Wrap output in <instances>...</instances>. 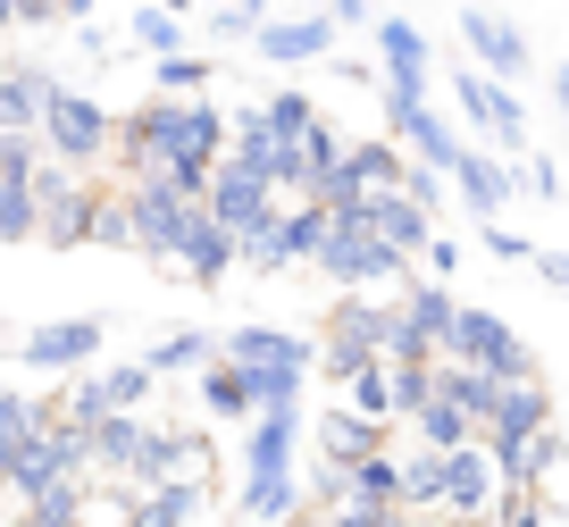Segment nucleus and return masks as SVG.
<instances>
[{
  "label": "nucleus",
  "mask_w": 569,
  "mask_h": 527,
  "mask_svg": "<svg viewBox=\"0 0 569 527\" xmlns=\"http://www.w3.org/2000/svg\"><path fill=\"white\" fill-rule=\"evenodd\" d=\"M218 360L243 369L268 402H302V386H310V335H293V327H234V335H218Z\"/></svg>",
  "instance_id": "nucleus-1"
},
{
  "label": "nucleus",
  "mask_w": 569,
  "mask_h": 527,
  "mask_svg": "<svg viewBox=\"0 0 569 527\" xmlns=\"http://www.w3.org/2000/svg\"><path fill=\"white\" fill-rule=\"evenodd\" d=\"M436 360H461V369H478V377H495V386H536V351L519 344L511 327H502L495 310H478V301H461L452 310V335H445V351Z\"/></svg>",
  "instance_id": "nucleus-2"
},
{
  "label": "nucleus",
  "mask_w": 569,
  "mask_h": 527,
  "mask_svg": "<svg viewBox=\"0 0 569 527\" xmlns=\"http://www.w3.org/2000/svg\"><path fill=\"white\" fill-rule=\"evenodd\" d=\"M109 109L92 101V92H76V84H51V101H42V126H34V142H42V159L51 168H76V176H92L109 159Z\"/></svg>",
  "instance_id": "nucleus-3"
},
{
  "label": "nucleus",
  "mask_w": 569,
  "mask_h": 527,
  "mask_svg": "<svg viewBox=\"0 0 569 527\" xmlns=\"http://www.w3.org/2000/svg\"><path fill=\"white\" fill-rule=\"evenodd\" d=\"M310 268H327L343 294H369V285H393V294H402V285H410V260H402V251H386L369 227H360L352 201L327 210V243H319V260H310Z\"/></svg>",
  "instance_id": "nucleus-4"
},
{
  "label": "nucleus",
  "mask_w": 569,
  "mask_h": 527,
  "mask_svg": "<svg viewBox=\"0 0 569 527\" xmlns=\"http://www.w3.org/2000/svg\"><path fill=\"white\" fill-rule=\"evenodd\" d=\"M118 210H126V235H134L142 260H168V268H177V243H184V218H193V201H184L168 176L118 185Z\"/></svg>",
  "instance_id": "nucleus-5"
},
{
  "label": "nucleus",
  "mask_w": 569,
  "mask_h": 527,
  "mask_svg": "<svg viewBox=\"0 0 569 527\" xmlns=\"http://www.w3.org/2000/svg\"><path fill=\"white\" fill-rule=\"evenodd\" d=\"M26 193H34V218H42V243H51V251L92 243V210H101V185H92V176L42 159V176L26 185Z\"/></svg>",
  "instance_id": "nucleus-6"
},
{
  "label": "nucleus",
  "mask_w": 569,
  "mask_h": 527,
  "mask_svg": "<svg viewBox=\"0 0 569 527\" xmlns=\"http://www.w3.org/2000/svg\"><path fill=\"white\" fill-rule=\"evenodd\" d=\"M109 151H118V176L142 185V176H168V151H177V101H134L118 126H109Z\"/></svg>",
  "instance_id": "nucleus-7"
},
{
  "label": "nucleus",
  "mask_w": 569,
  "mask_h": 527,
  "mask_svg": "<svg viewBox=\"0 0 569 527\" xmlns=\"http://www.w3.org/2000/svg\"><path fill=\"white\" fill-rule=\"evenodd\" d=\"M502 503V469L486 460V444H461L445 453V486H436V519L445 527H486Z\"/></svg>",
  "instance_id": "nucleus-8"
},
{
  "label": "nucleus",
  "mask_w": 569,
  "mask_h": 527,
  "mask_svg": "<svg viewBox=\"0 0 569 527\" xmlns=\"http://www.w3.org/2000/svg\"><path fill=\"white\" fill-rule=\"evenodd\" d=\"M319 243H327V210H319V201H284L277 227H268L251 251H234V268H251V277H284V268L319 260Z\"/></svg>",
  "instance_id": "nucleus-9"
},
{
  "label": "nucleus",
  "mask_w": 569,
  "mask_h": 527,
  "mask_svg": "<svg viewBox=\"0 0 569 527\" xmlns=\"http://www.w3.org/2000/svg\"><path fill=\"white\" fill-rule=\"evenodd\" d=\"M201 210H210V227H218V235H234V251H251L268 227H277V210H284V201L268 193V185H251V176L218 168L210 185H201Z\"/></svg>",
  "instance_id": "nucleus-10"
},
{
  "label": "nucleus",
  "mask_w": 569,
  "mask_h": 527,
  "mask_svg": "<svg viewBox=\"0 0 569 527\" xmlns=\"http://www.w3.org/2000/svg\"><path fill=\"white\" fill-rule=\"evenodd\" d=\"M452 101H461V118L478 126V135L495 142V151L528 159V109H519V92H511V84H495V76L461 68V76H452Z\"/></svg>",
  "instance_id": "nucleus-11"
},
{
  "label": "nucleus",
  "mask_w": 569,
  "mask_h": 527,
  "mask_svg": "<svg viewBox=\"0 0 569 527\" xmlns=\"http://www.w3.org/2000/svg\"><path fill=\"white\" fill-rule=\"evenodd\" d=\"M461 42H469V68L495 76V84H519V76L536 68L528 34H519L511 18H495V9H461Z\"/></svg>",
  "instance_id": "nucleus-12"
},
{
  "label": "nucleus",
  "mask_w": 569,
  "mask_h": 527,
  "mask_svg": "<svg viewBox=\"0 0 569 527\" xmlns=\"http://www.w3.org/2000/svg\"><path fill=\"white\" fill-rule=\"evenodd\" d=\"M18 360L34 377H84V360H101V318H51L18 344Z\"/></svg>",
  "instance_id": "nucleus-13"
},
{
  "label": "nucleus",
  "mask_w": 569,
  "mask_h": 527,
  "mask_svg": "<svg viewBox=\"0 0 569 527\" xmlns=\"http://www.w3.org/2000/svg\"><path fill=\"white\" fill-rule=\"evenodd\" d=\"M445 185L469 201V218H486V227H495V218L519 201V176H511V159H495V151H469V142H461V159L445 168Z\"/></svg>",
  "instance_id": "nucleus-14"
},
{
  "label": "nucleus",
  "mask_w": 569,
  "mask_h": 527,
  "mask_svg": "<svg viewBox=\"0 0 569 527\" xmlns=\"http://www.w3.org/2000/svg\"><path fill=\"white\" fill-rule=\"evenodd\" d=\"M293 453H302V402H268L243 436V477H293Z\"/></svg>",
  "instance_id": "nucleus-15"
},
{
  "label": "nucleus",
  "mask_w": 569,
  "mask_h": 527,
  "mask_svg": "<svg viewBox=\"0 0 569 527\" xmlns=\"http://www.w3.org/2000/svg\"><path fill=\"white\" fill-rule=\"evenodd\" d=\"M352 210H360V227H369L386 251H402V260H419V251L436 243V218H427L419 201H402V193H360Z\"/></svg>",
  "instance_id": "nucleus-16"
},
{
  "label": "nucleus",
  "mask_w": 569,
  "mask_h": 527,
  "mask_svg": "<svg viewBox=\"0 0 569 527\" xmlns=\"http://www.w3.org/2000/svg\"><path fill=\"white\" fill-rule=\"evenodd\" d=\"M251 51L268 59V68H310V59H336V26L310 9V18H268L260 34H251Z\"/></svg>",
  "instance_id": "nucleus-17"
},
{
  "label": "nucleus",
  "mask_w": 569,
  "mask_h": 527,
  "mask_svg": "<svg viewBox=\"0 0 569 527\" xmlns=\"http://www.w3.org/2000/svg\"><path fill=\"white\" fill-rule=\"evenodd\" d=\"M377 84L427 101V34L410 18H377Z\"/></svg>",
  "instance_id": "nucleus-18"
},
{
  "label": "nucleus",
  "mask_w": 569,
  "mask_h": 527,
  "mask_svg": "<svg viewBox=\"0 0 569 527\" xmlns=\"http://www.w3.org/2000/svg\"><path fill=\"white\" fill-rule=\"evenodd\" d=\"M310 444H319V460L327 469H352V460H369V453H386L393 444V427H369V419H352V410H319L310 419Z\"/></svg>",
  "instance_id": "nucleus-19"
},
{
  "label": "nucleus",
  "mask_w": 569,
  "mask_h": 527,
  "mask_svg": "<svg viewBox=\"0 0 569 527\" xmlns=\"http://www.w3.org/2000/svg\"><path fill=\"white\" fill-rule=\"evenodd\" d=\"M452 310H461V294H452V285H436V277H410L402 294H393V318H402V327L419 335L427 351H445V335H452Z\"/></svg>",
  "instance_id": "nucleus-20"
},
{
  "label": "nucleus",
  "mask_w": 569,
  "mask_h": 527,
  "mask_svg": "<svg viewBox=\"0 0 569 527\" xmlns=\"http://www.w3.org/2000/svg\"><path fill=\"white\" fill-rule=\"evenodd\" d=\"M402 142H386V135H369V142H343V193H402Z\"/></svg>",
  "instance_id": "nucleus-21"
},
{
  "label": "nucleus",
  "mask_w": 569,
  "mask_h": 527,
  "mask_svg": "<svg viewBox=\"0 0 569 527\" xmlns=\"http://www.w3.org/2000/svg\"><path fill=\"white\" fill-rule=\"evenodd\" d=\"M336 510H402V460H393V444L343 469V503Z\"/></svg>",
  "instance_id": "nucleus-22"
},
{
  "label": "nucleus",
  "mask_w": 569,
  "mask_h": 527,
  "mask_svg": "<svg viewBox=\"0 0 569 527\" xmlns=\"http://www.w3.org/2000/svg\"><path fill=\"white\" fill-rule=\"evenodd\" d=\"M177 268L193 285H218V277H234V235H218L210 227V210L193 201V218H184V243H177Z\"/></svg>",
  "instance_id": "nucleus-23"
},
{
  "label": "nucleus",
  "mask_w": 569,
  "mask_h": 527,
  "mask_svg": "<svg viewBox=\"0 0 569 527\" xmlns=\"http://www.w3.org/2000/svg\"><path fill=\"white\" fill-rule=\"evenodd\" d=\"M42 101H51V76L26 68V59H9V68H0V135H34Z\"/></svg>",
  "instance_id": "nucleus-24"
},
{
  "label": "nucleus",
  "mask_w": 569,
  "mask_h": 527,
  "mask_svg": "<svg viewBox=\"0 0 569 527\" xmlns=\"http://www.w3.org/2000/svg\"><path fill=\"white\" fill-rule=\"evenodd\" d=\"M210 360H218V335H210V327H177V335H160V344L142 351L134 369L151 377V386H168V377H184V369H210Z\"/></svg>",
  "instance_id": "nucleus-25"
},
{
  "label": "nucleus",
  "mask_w": 569,
  "mask_h": 527,
  "mask_svg": "<svg viewBox=\"0 0 569 527\" xmlns=\"http://www.w3.org/2000/svg\"><path fill=\"white\" fill-rule=\"evenodd\" d=\"M393 436H410L419 453H461V444H478V427H469V419H461L452 402H436V394H427V402L410 410V419L393 427Z\"/></svg>",
  "instance_id": "nucleus-26"
},
{
  "label": "nucleus",
  "mask_w": 569,
  "mask_h": 527,
  "mask_svg": "<svg viewBox=\"0 0 569 527\" xmlns=\"http://www.w3.org/2000/svg\"><path fill=\"white\" fill-rule=\"evenodd\" d=\"M201 486H151V494H126L118 527H193Z\"/></svg>",
  "instance_id": "nucleus-27"
},
{
  "label": "nucleus",
  "mask_w": 569,
  "mask_h": 527,
  "mask_svg": "<svg viewBox=\"0 0 569 527\" xmlns=\"http://www.w3.org/2000/svg\"><path fill=\"white\" fill-rule=\"evenodd\" d=\"M201 402H210L218 410V419H260V410H268V394L260 386H251V377L243 369H227V360H210V369H201Z\"/></svg>",
  "instance_id": "nucleus-28"
},
{
  "label": "nucleus",
  "mask_w": 569,
  "mask_h": 527,
  "mask_svg": "<svg viewBox=\"0 0 569 527\" xmlns=\"http://www.w3.org/2000/svg\"><path fill=\"white\" fill-rule=\"evenodd\" d=\"M343 410L369 419V427H393V377H386V360H369V369L343 386Z\"/></svg>",
  "instance_id": "nucleus-29"
},
{
  "label": "nucleus",
  "mask_w": 569,
  "mask_h": 527,
  "mask_svg": "<svg viewBox=\"0 0 569 527\" xmlns=\"http://www.w3.org/2000/svg\"><path fill=\"white\" fill-rule=\"evenodd\" d=\"M402 460V510H436V486H445V453H393Z\"/></svg>",
  "instance_id": "nucleus-30"
},
{
  "label": "nucleus",
  "mask_w": 569,
  "mask_h": 527,
  "mask_svg": "<svg viewBox=\"0 0 569 527\" xmlns=\"http://www.w3.org/2000/svg\"><path fill=\"white\" fill-rule=\"evenodd\" d=\"M151 76H160V101H201V92H210V59L201 51H168Z\"/></svg>",
  "instance_id": "nucleus-31"
},
{
  "label": "nucleus",
  "mask_w": 569,
  "mask_h": 527,
  "mask_svg": "<svg viewBox=\"0 0 569 527\" xmlns=\"http://www.w3.org/2000/svg\"><path fill=\"white\" fill-rule=\"evenodd\" d=\"M260 118L277 126L284 142H302L310 126H319V109H310V92H268V101H260Z\"/></svg>",
  "instance_id": "nucleus-32"
},
{
  "label": "nucleus",
  "mask_w": 569,
  "mask_h": 527,
  "mask_svg": "<svg viewBox=\"0 0 569 527\" xmlns=\"http://www.w3.org/2000/svg\"><path fill=\"white\" fill-rule=\"evenodd\" d=\"M42 218H34V193L26 185H0V243H34Z\"/></svg>",
  "instance_id": "nucleus-33"
},
{
  "label": "nucleus",
  "mask_w": 569,
  "mask_h": 527,
  "mask_svg": "<svg viewBox=\"0 0 569 527\" xmlns=\"http://www.w3.org/2000/svg\"><path fill=\"white\" fill-rule=\"evenodd\" d=\"M92 377H101V402H109V410H142V394H151V377H142L134 360H118V369H92Z\"/></svg>",
  "instance_id": "nucleus-34"
},
{
  "label": "nucleus",
  "mask_w": 569,
  "mask_h": 527,
  "mask_svg": "<svg viewBox=\"0 0 569 527\" xmlns=\"http://www.w3.org/2000/svg\"><path fill=\"white\" fill-rule=\"evenodd\" d=\"M42 176V142L34 135H0V185H34Z\"/></svg>",
  "instance_id": "nucleus-35"
},
{
  "label": "nucleus",
  "mask_w": 569,
  "mask_h": 527,
  "mask_svg": "<svg viewBox=\"0 0 569 527\" xmlns=\"http://www.w3.org/2000/svg\"><path fill=\"white\" fill-rule=\"evenodd\" d=\"M134 42H142L151 59L184 51V18H168V9H142V18H134Z\"/></svg>",
  "instance_id": "nucleus-36"
},
{
  "label": "nucleus",
  "mask_w": 569,
  "mask_h": 527,
  "mask_svg": "<svg viewBox=\"0 0 569 527\" xmlns=\"http://www.w3.org/2000/svg\"><path fill=\"white\" fill-rule=\"evenodd\" d=\"M386 377H393V427H402L410 410H419L427 394H436V369H393V360H386Z\"/></svg>",
  "instance_id": "nucleus-37"
},
{
  "label": "nucleus",
  "mask_w": 569,
  "mask_h": 527,
  "mask_svg": "<svg viewBox=\"0 0 569 527\" xmlns=\"http://www.w3.org/2000/svg\"><path fill=\"white\" fill-rule=\"evenodd\" d=\"M92 243L101 251H134V235H126V210H118V193L101 185V210H92Z\"/></svg>",
  "instance_id": "nucleus-38"
},
{
  "label": "nucleus",
  "mask_w": 569,
  "mask_h": 527,
  "mask_svg": "<svg viewBox=\"0 0 569 527\" xmlns=\"http://www.w3.org/2000/svg\"><path fill=\"white\" fill-rule=\"evenodd\" d=\"M511 176H519V193H536V201H552V193H561V168H552L545 151H528V159H519Z\"/></svg>",
  "instance_id": "nucleus-39"
},
{
  "label": "nucleus",
  "mask_w": 569,
  "mask_h": 527,
  "mask_svg": "<svg viewBox=\"0 0 569 527\" xmlns=\"http://www.w3.org/2000/svg\"><path fill=\"white\" fill-rule=\"evenodd\" d=\"M402 201H419V210L436 218V210H445V176H436V168H402Z\"/></svg>",
  "instance_id": "nucleus-40"
},
{
  "label": "nucleus",
  "mask_w": 569,
  "mask_h": 527,
  "mask_svg": "<svg viewBox=\"0 0 569 527\" xmlns=\"http://www.w3.org/2000/svg\"><path fill=\"white\" fill-rule=\"evenodd\" d=\"M478 243L495 251V260H536V243H528V235H511V227H478Z\"/></svg>",
  "instance_id": "nucleus-41"
},
{
  "label": "nucleus",
  "mask_w": 569,
  "mask_h": 527,
  "mask_svg": "<svg viewBox=\"0 0 569 527\" xmlns=\"http://www.w3.org/2000/svg\"><path fill=\"white\" fill-rule=\"evenodd\" d=\"M419 260H427V277H436V285H452V268H461V243H452V235H436Z\"/></svg>",
  "instance_id": "nucleus-42"
},
{
  "label": "nucleus",
  "mask_w": 569,
  "mask_h": 527,
  "mask_svg": "<svg viewBox=\"0 0 569 527\" xmlns=\"http://www.w3.org/2000/svg\"><path fill=\"white\" fill-rule=\"evenodd\" d=\"M9 26H59V0H9Z\"/></svg>",
  "instance_id": "nucleus-43"
},
{
  "label": "nucleus",
  "mask_w": 569,
  "mask_h": 527,
  "mask_svg": "<svg viewBox=\"0 0 569 527\" xmlns=\"http://www.w3.org/2000/svg\"><path fill=\"white\" fill-rule=\"evenodd\" d=\"M536 277H545V285H561V294H569V251H545V243H536Z\"/></svg>",
  "instance_id": "nucleus-44"
},
{
  "label": "nucleus",
  "mask_w": 569,
  "mask_h": 527,
  "mask_svg": "<svg viewBox=\"0 0 569 527\" xmlns=\"http://www.w3.org/2000/svg\"><path fill=\"white\" fill-rule=\"evenodd\" d=\"M327 527H393V510H327Z\"/></svg>",
  "instance_id": "nucleus-45"
},
{
  "label": "nucleus",
  "mask_w": 569,
  "mask_h": 527,
  "mask_svg": "<svg viewBox=\"0 0 569 527\" xmlns=\"http://www.w3.org/2000/svg\"><path fill=\"white\" fill-rule=\"evenodd\" d=\"M327 26H369V0H327Z\"/></svg>",
  "instance_id": "nucleus-46"
},
{
  "label": "nucleus",
  "mask_w": 569,
  "mask_h": 527,
  "mask_svg": "<svg viewBox=\"0 0 569 527\" xmlns=\"http://www.w3.org/2000/svg\"><path fill=\"white\" fill-rule=\"evenodd\" d=\"M393 527H445L436 510H393Z\"/></svg>",
  "instance_id": "nucleus-47"
},
{
  "label": "nucleus",
  "mask_w": 569,
  "mask_h": 527,
  "mask_svg": "<svg viewBox=\"0 0 569 527\" xmlns=\"http://www.w3.org/2000/svg\"><path fill=\"white\" fill-rule=\"evenodd\" d=\"M552 109H569V68H552Z\"/></svg>",
  "instance_id": "nucleus-48"
},
{
  "label": "nucleus",
  "mask_w": 569,
  "mask_h": 527,
  "mask_svg": "<svg viewBox=\"0 0 569 527\" xmlns=\"http://www.w3.org/2000/svg\"><path fill=\"white\" fill-rule=\"evenodd\" d=\"M151 9H168V18H193V0H151Z\"/></svg>",
  "instance_id": "nucleus-49"
},
{
  "label": "nucleus",
  "mask_w": 569,
  "mask_h": 527,
  "mask_svg": "<svg viewBox=\"0 0 569 527\" xmlns=\"http://www.w3.org/2000/svg\"><path fill=\"white\" fill-rule=\"evenodd\" d=\"M284 527H327V519H319V510H293V519H284Z\"/></svg>",
  "instance_id": "nucleus-50"
},
{
  "label": "nucleus",
  "mask_w": 569,
  "mask_h": 527,
  "mask_svg": "<svg viewBox=\"0 0 569 527\" xmlns=\"http://www.w3.org/2000/svg\"><path fill=\"white\" fill-rule=\"evenodd\" d=\"M9 527H51V519H26V510H18V519H9Z\"/></svg>",
  "instance_id": "nucleus-51"
},
{
  "label": "nucleus",
  "mask_w": 569,
  "mask_h": 527,
  "mask_svg": "<svg viewBox=\"0 0 569 527\" xmlns=\"http://www.w3.org/2000/svg\"><path fill=\"white\" fill-rule=\"evenodd\" d=\"M0 26H9V0H0Z\"/></svg>",
  "instance_id": "nucleus-52"
},
{
  "label": "nucleus",
  "mask_w": 569,
  "mask_h": 527,
  "mask_svg": "<svg viewBox=\"0 0 569 527\" xmlns=\"http://www.w3.org/2000/svg\"><path fill=\"white\" fill-rule=\"evenodd\" d=\"M0 394H9V386H0Z\"/></svg>",
  "instance_id": "nucleus-53"
}]
</instances>
